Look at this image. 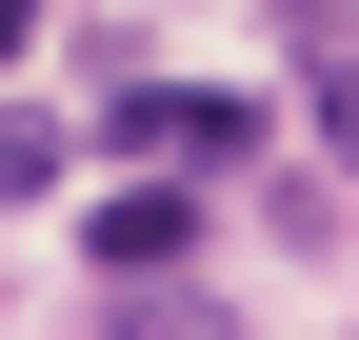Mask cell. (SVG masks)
<instances>
[{
  "label": "cell",
  "mask_w": 359,
  "mask_h": 340,
  "mask_svg": "<svg viewBox=\"0 0 359 340\" xmlns=\"http://www.w3.org/2000/svg\"><path fill=\"white\" fill-rule=\"evenodd\" d=\"M120 140H140L160 181H200V160H240V140H259V100H200V80H140V100H120Z\"/></svg>",
  "instance_id": "obj_1"
},
{
  "label": "cell",
  "mask_w": 359,
  "mask_h": 340,
  "mask_svg": "<svg viewBox=\"0 0 359 340\" xmlns=\"http://www.w3.org/2000/svg\"><path fill=\"white\" fill-rule=\"evenodd\" d=\"M80 261H100V280H180V261H200V200H180V181H120L100 221H80Z\"/></svg>",
  "instance_id": "obj_2"
},
{
  "label": "cell",
  "mask_w": 359,
  "mask_h": 340,
  "mask_svg": "<svg viewBox=\"0 0 359 340\" xmlns=\"http://www.w3.org/2000/svg\"><path fill=\"white\" fill-rule=\"evenodd\" d=\"M40 181H60V120H40V100H0V200H40Z\"/></svg>",
  "instance_id": "obj_3"
},
{
  "label": "cell",
  "mask_w": 359,
  "mask_h": 340,
  "mask_svg": "<svg viewBox=\"0 0 359 340\" xmlns=\"http://www.w3.org/2000/svg\"><path fill=\"white\" fill-rule=\"evenodd\" d=\"M120 340H219V320L180 301V280H120Z\"/></svg>",
  "instance_id": "obj_4"
},
{
  "label": "cell",
  "mask_w": 359,
  "mask_h": 340,
  "mask_svg": "<svg viewBox=\"0 0 359 340\" xmlns=\"http://www.w3.org/2000/svg\"><path fill=\"white\" fill-rule=\"evenodd\" d=\"M20 20H40V0H0V60H20Z\"/></svg>",
  "instance_id": "obj_5"
}]
</instances>
